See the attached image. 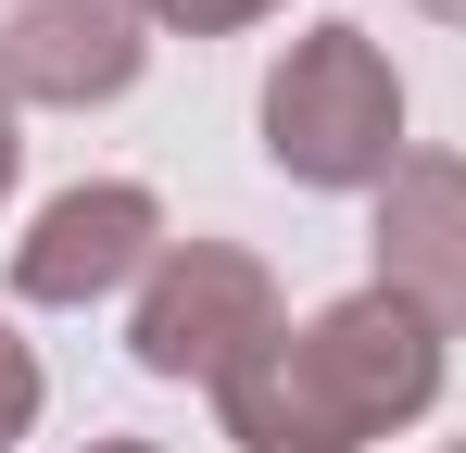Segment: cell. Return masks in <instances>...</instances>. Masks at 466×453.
Masks as SVG:
<instances>
[{
    "label": "cell",
    "instance_id": "cell-9",
    "mask_svg": "<svg viewBox=\"0 0 466 453\" xmlns=\"http://www.w3.org/2000/svg\"><path fill=\"white\" fill-rule=\"evenodd\" d=\"M13 176H25V139H13V101H0V202H13Z\"/></svg>",
    "mask_w": 466,
    "mask_h": 453
},
{
    "label": "cell",
    "instance_id": "cell-12",
    "mask_svg": "<svg viewBox=\"0 0 466 453\" xmlns=\"http://www.w3.org/2000/svg\"><path fill=\"white\" fill-rule=\"evenodd\" d=\"M441 453H466V441H441Z\"/></svg>",
    "mask_w": 466,
    "mask_h": 453
},
{
    "label": "cell",
    "instance_id": "cell-2",
    "mask_svg": "<svg viewBox=\"0 0 466 453\" xmlns=\"http://www.w3.org/2000/svg\"><path fill=\"white\" fill-rule=\"evenodd\" d=\"M265 164L290 189H390L403 164V76L366 25H303L265 64Z\"/></svg>",
    "mask_w": 466,
    "mask_h": 453
},
{
    "label": "cell",
    "instance_id": "cell-8",
    "mask_svg": "<svg viewBox=\"0 0 466 453\" xmlns=\"http://www.w3.org/2000/svg\"><path fill=\"white\" fill-rule=\"evenodd\" d=\"M278 0H139V25H177V38H239V25H265Z\"/></svg>",
    "mask_w": 466,
    "mask_h": 453
},
{
    "label": "cell",
    "instance_id": "cell-5",
    "mask_svg": "<svg viewBox=\"0 0 466 453\" xmlns=\"http://www.w3.org/2000/svg\"><path fill=\"white\" fill-rule=\"evenodd\" d=\"M139 64H152L139 0H0V101H13V114L127 101Z\"/></svg>",
    "mask_w": 466,
    "mask_h": 453
},
{
    "label": "cell",
    "instance_id": "cell-1",
    "mask_svg": "<svg viewBox=\"0 0 466 453\" xmlns=\"http://www.w3.org/2000/svg\"><path fill=\"white\" fill-rule=\"evenodd\" d=\"M429 403H441V327L416 302H390L379 277L278 327L239 378H215V416L239 453H379Z\"/></svg>",
    "mask_w": 466,
    "mask_h": 453
},
{
    "label": "cell",
    "instance_id": "cell-10",
    "mask_svg": "<svg viewBox=\"0 0 466 453\" xmlns=\"http://www.w3.org/2000/svg\"><path fill=\"white\" fill-rule=\"evenodd\" d=\"M416 13H441V25H466V0H416Z\"/></svg>",
    "mask_w": 466,
    "mask_h": 453
},
{
    "label": "cell",
    "instance_id": "cell-4",
    "mask_svg": "<svg viewBox=\"0 0 466 453\" xmlns=\"http://www.w3.org/2000/svg\"><path fill=\"white\" fill-rule=\"evenodd\" d=\"M152 265H164V202L139 176H88L64 202H38V226L13 239V302L88 315V302H114L127 277H152Z\"/></svg>",
    "mask_w": 466,
    "mask_h": 453
},
{
    "label": "cell",
    "instance_id": "cell-11",
    "mask_svg": "<svg viewBox=\"0 0 466 453\" xmlns=\"http://www.w3.org/2000/svg\"><path fill=\"white\" fill-rule=\"evenodd\" d=\"M88 453H164V441H88Z\"/></svg>",
    "mask_w": 466,
    "mask_h": 453
},
{
    "label": "cell",
    "instance_id": "cell-3",
    "mask_svg": "<svg viewBox=\"0 0 466 453\" xmlns=\"http://www.w3.org/2000/svg\"><path fill=\"white\" fill-rule=\"evenodd\" d=\"M265 340H278V277H265V252H239V239H164V265L139 277V315H127L139 378L215 390V378H239Z\"/></svg>",
    "mask_w": 466,
    "mask_h": 453
},
{
    "label": "cell",
    "instance_id": "cell-6",
    "mask_svg": "<svg viewBox=\"0 0 466 453\" xmlns=\"http://www.w3.org/2000/svg\"><path fill=\"white\" fill-rule=\"evenodd\" d=\"M366 252H379L390 302H416L441 340H466V164L454 151H403V164H390Z\"/></svg>",
    "mask_w": 466,
    "mask_h": 453
},
{
    "label": "cell",
    "instance_id": "cell-7",
    "mask_svg": "<svg viewBox=\"0 0 466 453\" xmlns=\"http://www.w3.org/2000/svg\"><path fill=\"white\" fill-rule=\"evenodd\" d=\"M38 403H51V378H38V353H25V340L0 327V453L38 428Z\"/></svg>",
    "mask_w": 466,
    "mask_h": 453
}]
</instances>
